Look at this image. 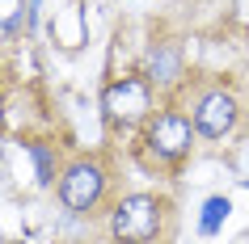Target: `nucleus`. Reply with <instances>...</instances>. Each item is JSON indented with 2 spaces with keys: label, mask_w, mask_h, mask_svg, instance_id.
Returning a JSON list of instances; mask_svg holds the SVG:
<instances>
[{
  "label": "nucleus",
  "mask_w": 249,
  "mask_h": 244,
  "mask_svg": "<svg viewBox=\"0 0 249 244\" xmlns=\"http://www.w3.org/2000/svg\"><path fill=\"white\" fill-rule=\"evenodd\" d=\"M182 72V51L173 47V42H157L152 51H148V64H144V76L152 84H173Z\"/></svg>",
  "instance_id": "423d86ee"
},
{
  "label": "nucleus",
  "mask_w": 249,
  "mask_h": 244,
  "mask_svg": "<svg viewBox=\"0 0 249 244\" xmlns=\"http://www.w3.org/2000/svg\"><path fill=\"white\" fill-rule=\"evenodd\" d=\"M165 223V206L157 194H123L110 211V236L114 244H152Z\"/></svg>",
  "instance_id": "7ed1b4c3"
},
{
  "label": "nucleus",
  "mask_w": 249,
  "mask_h": 244,
  "mask_svg": "<svg viewBox=\"0 0 249 244\" xmlns=\"http://www.w3.org/2000/svg\"><path fill=\"white\" fill-rule=\"evenodd\" d=\"M102 118L110 127H140L152 118V80L148 76H114L102 89Z\"/></svg>",
  "instance_id": "20e7f679"
},
{
  "label": "nucleus",
  "mask_w": 249,
  "mask_h": 244,
  "mask_svg": "<svg viewBox=\"0 0 249 244\" xmlns=\"http://www.w3.org/2000/svg\"><path fill=\"white\" fill-rule=\"evenodd\" d=\"M0 122H4V93H0Z\"/></svg>",
  "instance_id": "9d476101"
},
{
  "label": "nucleus",
  "mask_w": 249,
  "mask_h": 244,
  "mask_svg": "<svg viewBox=\"0 0 249 244\" xmlns=\"http://www.w3.org/2000/svg\"><path fill=\"white\" fill-rule=\"evenodd\" d=\"M228 211H232V202H228L224 194H211L207 202H203V211H198V236H215V231L224 228Z\"/></svg>",
  "instance_id": "0eeeda50"
},
{
  "label": "nucleus",
  "mask_w": 249,
  "mask_h": 244,
  "mask_svg": "<svg viewBox=\"0 0 249 244\" xmlns=\"http://www.w3.org/2000/svg\"><path fill=\"white\" fill-rule=\"evenodd\" d=\"M26 152H30V160H34V181H38V185H55L59 173H55V164H51L47 143H26Z\"/></svg>",
  "instance_id": "1a4fd4ad"
},
{
  "label": "nucleus",
  "mask_w": 249,
  "mask_h": 244,
  "mask_svg": "<svg viewBox=\"0 0 249 244\" xmlns=\"http://www.w3.org/2000/svg\"><path fill=\"white\" fill-rule=\"evenodd\" d=\"M195 127L182 110H157V114L144 122V156L157 168H182L190 147H195Z\"/></svg>",
  "instance_id": "f257e3e1"
},
{
  "label": "nucleus",
  "mask_w": 249,
  "mask_h": 244,
  "mask_svg": "<svg viewBox=\"0 0 249 244\" xmlns=\"http://www.w3.org/2000/svg\"><path fill=\"white\" fill-rule=\"evenodd\" d=\"M26 13H30V4H26V0H0V42L17 38V30H21Z\"/></svg>",
  "instance_id": "6e6552de"
},
{
  "label": "nucleus",
  "mask_w": 249,
  "mask_h": 244,
  "mask_svg": "<svg viewBox=\"0 0 249 244\" xmlns=\"http://www.w3.org/2000/svg\"><path fill=\"white\" fill-rule=\"evenodd\" d=\"M236 114H241V105H236V97L228 89H207V93H198L195 105H190V127H195L198 139L215 143L236 127Z\"/></svg>",
  "instance_id": "39448f33"
},
{
  "label": "nucleus",
  "mask_w": 249,
  "mask_h": 244,
  "mask_svg": "<svg viewBox=\"0 0 249 244\" xmlns=\"http://www.w3.org/2000/svg\"><path fill=\"white\" fill-rule=\"evenodd\" d=\"M110 190V168L97 160V156H76L59 168V181H55V198L68 215H89L93 206L102 202V194Z\"/></svg>",
  "instance_id": "f03ea898"
}]
</instances>
